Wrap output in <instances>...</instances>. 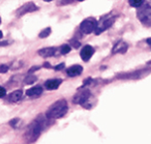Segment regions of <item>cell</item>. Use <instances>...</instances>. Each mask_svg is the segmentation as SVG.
Wrapping results in <instances>:
<instances>
[{
    "label": "cell",
    "instance_id": "484cf974",
    "mask_svg": "<svg viewBox=\"0 0 151 144\" xmlns=\"http://www.w3.org/2000/svg\"><path fill=\"white\" fill-rule=\"evenodd\" d=\"M0 24H1V18H0Z\"/></svg>",
    "mask_w": 151,
    "mask_h": 144
},
{
    "label": "cell",
    "instance_id": "277c9868",
    "mask_svg": "<svg viewBox=\"0 0 151 144\" xmlns=\"http://www.w3.org/2000/svg\"><path fill=\"white\" fill-rule=\"evenodd\" d=\"M90 94L91 93H90V91H89V90H83L81 93L76 94L75 98H73V102H75L76 104H84V103L89 98Z\"/></svg>",
    "mask_w": 151,
    "mask_h": 144
},
{
    "label": "cell",
    "instance_id": "ba28073f",
    "mask_svg": "<svg viewBox=\"0 0 151 144\" xmlns=\"http://www.w3.org/2000/svg\"><path fill=\"white\" fill-rule=\"evenodd\" d=\"M62 83L60 79H51L48 80V81L45 83V86H46L47 89L49 90H55L60 86V84Z\"/></svg>",
    "mask_w": 151,
    "mask_h": 144
},
{
    "label": "cell",
    "instance_id": "e0dca14e",
    "mask_svg": "<svg viewBox=\"0 0 151 144\" xmlns=\"http://www.w3.org/2000/svg\"><path fill=\"white\" fill-rule=\"evenodd\" d=\"M50 33H51V28L48 27V28H46V29H44L42 32H40V38H47V36H49V34H50Z\"/></svg>",
    "mask_w": 151,
    "mask_h": 144
},
{
    "label": "cell",
    "instance_id": "4fadbf2b",
    "mask_svg": "<svg viewBox=\"0 0 151 144\" xmlns=\"http://www.w3.org/2000/svg\"><path fill=\"white\" fill-rule=\"evenodd\" d=\"M127 50V44L123 42H119L115 45V47L113 48V53H124Z\"/></svg>",
    "mask_w": 151,
    "mask_h": 144
},
{
    "label": "cell",
    "instance_id": "cb8c5ba5",
    "mask_svg": "<svg viewBox=\"0 0 151 144\" xmlns=\"http://www.w3.org/2000/svg\"><path fill=\"white\" fill-rule=\"evenodd\" d=\"M147 44L151 46V38H148V40H147Z\"/></svg>",
    "mask_w": 151,
    "mask_h": 144
},
{
    "label": "cell",
    "instance_id": "7a4b0ae2",
    "mask_svg": "<svg viewBox=\"0 0 151 144\" xmlns=\"http://www.w3.org/2000/svg\"><path fill=\"white\" fill-rule=\"evenodd\" d=\"M67 109H68V106H67L66 101L65 100L57 101L56 103H54V104L48 109L46 116L48 119L60 118V117H62L63 115L67 112Z\"/></svg>",
    "mask_w": 151,
    "mask_h": 144
},
{
    "label": "cell",
    "instance_id": "7402d4cb",
    "mask_svg": "<svg viewBox=\"0 0 151 144\" xmlns=\"http://www.w3.org/2000/svg\"><path fill=\"white\" fill-rule=\"evenodd\" d=\"M73 1H59L58 4H68V3H71Z\"/></svg>",
    "mask_w": 151,
    "mask_h": 144
},
{
    "label": "cell",
    "instance_id": "8fae6325",
    "mask_svg": "<svg viewBox=\"0 0 151 144\" xmlns=\"http://www.w3.org/2000/svg\"><path fill=\"white\" fill-rule=\"evenodd\" d=\"M22 96H23V91H22V90H15V91H13L9 94L7 98H9V102L17 103L22 98Z\"/></svg>",
    "mask_w": 151,
    "mask_h": 144
},
{
    "label": "cell",
    "instance_id": "ac0fdd59",
    "mask_svg": "<svg viewBox=\"0 0 151 144\" xmlns=\"http://www.w3.org/2000/svg\"><path fill=\"white\" fill-rule=\"evenodd\" d=\"M21 122V120H20V118H15V119H13V120L11 121V122H9V124L12 125V127H19V123Z\"/></svg>",
    "mask_w": 151,
    "mask_h": 144
},
{
    "label": "cell",
    "instance_id": "ffe728a7",
    "mask_svg": "<svg viewBox=\"0 0 151 144\" xmlns=\"http://www.w3.org/2000/svg\"><path fill=\"white\" fill-rule=\"evenodd\" d=\"M6 94V90H5L4 87L0 86V98H3V96Z\"/></svg>",
    "mask_w": 151,
    "mask_h": 144
},
{
    "label": "cell",
    "instance_id": "603a6c76",
    "mask_svg": "<svg viewBox=\"0 0 151 144\" xmlns=\"http://www.w3.org/2000/svg\"><path fill=\"white\" fill-rule=\"evenodd\" d=\"M37 69H40V67H31V69H29V74H31L32 72H35Z\"/></svg>",
    "mask_w": 151,
    "mask_h": 144
},
{
    "label": "cell",
    "instance_id": "2e32d148",
    "mask_svg": "<svg viewBox=\"0 0 151 144\" xmlns=\"http://www.w3.org/2000/svg\"><path fill=\"white\" fill-rule=\"evenodd\" d=\"M69 52H70V47H69L68 45H63V46L60 48V53L62 55H65Z\"/></svg>",
    "mask_w": 151,
    "mask_h": 144
},
{
    "label": "cell",
    "instance_id": "8992f818",
    "mask_svg": "<svg viewBox=\"0 0 151 144\" xmlns=\"http://www.w3.org/2000/svg\"><path fill=\"white\" fill-rule=\"evenodd\" d=\"M36 9H37V7H35V4H34L33 2H28V3H26V4H24L21 9H18L17 14H18V16H22V15H24V14L31 13V12L36 11Z\"/></svg>",
    "mask_w": 151,
    "mask_h": 144
},
{
    "label": "cell",
    "instance_id": "9c48e42d",
    "mask_svg": "<svg viewBox=\"0 0 151 144\" xmlns=\"http://www.w3.org/2000/svg\"><path fill=\"white\" fill-rule=\"evenodd\" d=\"M56 53V48H53V47H49V48H44L38 50V54L40 55L44 58H48V57H51L53 55H55Z\"/></svg>",
    "mask_w": 151,
    "mask_h": 144
},
{
    "label": "cell",
    "instance_id": "44dd1931",
    "mask_svg": "<svg viewBox=\"0 0 151 144\" xmlns=\"http://www.w3.org/2000/svg\"><path fill=\"white\" fill-rule=\"evenodd\" d=\"M63 67H64V64H63V63H61V64H59V65H57V67H55V69H56V71H60V69H63Z\"/></svg>",
    "mask_w": 151,
    "mask_h": 144
},
{
    "label": "cell",
    "instance_id": "d4e9b609",
    "mask_svg": "<svg viewBox=\"0 0 151 144\" xmlns=\"http://www.w3.org/2000/svg\"><path fill=\"white\" fill-rule=\"evenodd\" d=\"M2 36H3V33H2V31H0V40L2 38Z\"/></svg>",
    "mask_w": 151,
    "mask_h": 144
},
{
    "label": "cell",
    "instance_id": "7c38bea8",
    "mask_svg": "<svg viewBox=\"0 0 151 144\" xmlns=\"http://www.w3.org/2000/svg\"><path fill=\"white\" fill-rule=\"evenodd\" d=\"M114 21H115V20H114V18H111V19L105 20V21H104V23H103V25L96 28V31H95V33L99 34V33H101V32H103L104 30L108 29V28H109L110 26H111L112 24L114 23Z\"/></svg>",
    "mask_w": 151,
    "mask_h": 144
},
{
    "label": "cell",
    "instance_id": "6da1fadb",
    "mask_svg": "<svg viewBox=\"0 0 151 144\" xmlns=\"http://www.w3.org/2000/svg\"><path fill=\"white\" fill-rule=\"evenodd\" d=\"M45 127V121L42 117L36 118L28 125L27 131H26V139L28 142H33L38 138V136L40 135L42 131Z\"/></svg>",
    "mask_w": 151,
    "mask_h": 144
},
{
    "label": "cell",
    "instance_id": "4316f807",
    "mask_svg": "<svg viewBox=\"0 0 151 144\" xmlns=\"http://www.w3.org/2000/svg\"><path fill=\"white\" fill-rule=\"evenodd\" d=\"M149 63H151V60H150V61H149Z\"/></svg>",
    "mask_w": 151,
    "mask_h": 144
},
{
    "label": "cell",
    "instance_id": "9a60e30c",
    "mask_svg": "<svg viewBox=\"0 0 151 144\" xmlns=\"http://www.w3.org/2000/svg\"><path fill=\"white\" fill-rule=\"evenodd\" d=\"M128 2H129V4L132 5V7H139L144 3V1H143V0H129Z\"/></svg>",
    "mask_w": 151,
    "mask_h": 144
},
{
    "label": "cell",
    "instance_id": "5bb4252c",
    "mask_svg": "<svg viewBox=\"0 0 151 144\" xmlns=\"http://www.w3.org/2000/svg\"><path fill=\"white\" fill-rule=\"evenodd\" d=\"M37 80V77L34 75H28L26 78H24V83L25 84H32Z\"/></svg>",
    "mask_w": 151,
    "mask_h": 144
},
{
    "label": "cell",
    "instance_id": "5b68a950",
    "mask_svg": "<svg viewBox=\"0 0 151 144\" xmlns=\"http://www.w3.org/2000/svg\"><path fill=\"white\" fill-rule=\"evenodd\" d=\"M93 54H94V49L89 45H87L81 51V58L84 61H88L93 56Z\"/></svg>",
    "mask_w": 151,
    "mask_h": 144
},
{
    "label": "cell",
    "instance_id": "52a82bcc",
    "mask_svg": "<svg viewBox=\"0 0 151 144\" xmlns=\"http://www.w3.org/2000/svg\"><path fill=\"white\" fill-rule=\"evenodd\" d=\"M83 72V67L79 64H76V65H71L69 67L68 69H66V74L67 76L69 77H76V76H79L81 75Z\"/></svg>",
    "mask_w": 151,
    "mask_h": 144
},
{
    "label": "cell",
    "instance_id": "3957f363",
    "mask_svg": "<svg viewBox=\"0 0 151 144\" xmlns=\"http://www.w3.org/2000/svg\"><path fill=\"white\" fill-rule=\"evenodd\" d=\"M96 28H97V21L92 19V18L84 20L80 25L81 31L85 34L91 33V32H93L94 30H96Z\"/></svg>",
    "mask_w": 151,
    "mask_h": 144
},
{
    "label": "cell",
    "instance_id": "d6986e66",
    "mask_svg": "<svg viewBox=\"0 0 151 144\" xmlns=\"http://www.w3.org/2000/svg\"><path fill=\"white\" fill-rule=\"evenodd\" d=\"M9 69V67L6 64H0V73H7V71Z\"/></svg>",
    "mask_w": 151,
    "mask_h": 144
},
{
    "label": "cell",
    "instance_id": "30bf717a",
    "mask_svg": "<svg viewBox=\"0 0 151 144\" xmlns=\"http://www.w3.org/2000/svg\"><path fill=\"white\" fill-rule=\"evenodd\" d=\"M42 93V88L40 86H34V87L27 89V91H26V94L28 96H31V98H37Z\"/></svg>",
    "mask_w": 151,
    "mask_h": 144
}]
</instances>
